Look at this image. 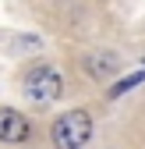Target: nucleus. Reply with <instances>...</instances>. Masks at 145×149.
<instances>
[{
  "instance_id": "f257e3e1",
  "label": "nucleus",
  "mask_w": 145,
  "mask_h": 149,
  "mask_svg": "<svg viewBox=\"0 0 145 149\" xmlns=\"http://www.w3.org/2000/svg\"><path fill=\"white\" fill-rule=\"evenodd\" d=\"M50 135H53L57 149H81L92 139V117H88V110H67V114H60L53 121Z\"/></svg>"
},
{
  "instance_id": "f03ea898",
  "label": "nucleus",
  "mask_w": 145,
  "mask_h": 149,
  "mask_svg": "<svg viewBox=\"0 0 145 149\" xmlns=\"http://www.w3.org/2000/svg\"><path fill=\"white\" fill-rule=\"evenodd\" d=\"M21 89H25V96L32 100V103H53L60 96V89H64V82H60V74L53 71L50 64H39V68H32L25 78H21Z\"/></svg>"
},
{
  "instance_id": "7ed1b4c3",
  "label": "nucleus",
  "mask_w": 145,
  "mask_h": 149,
  "mask_svg": "<svg viewBox=\"0 0 145 149\" xmlns=\"http://www.w3.org/2000/svg\"><path fill=\"white\" fill-rule=\"evenodd\" d=\"M28 139V121L11 107H0V142H25Z\"/></svg>"
},
{
  "instance_id": "20e7f679",
  "label": "nucleus",
  "mask_w": 145,
  "mask_h": 149,
  "mask_svg": "<svg viewBox=\"0 0 145 149\" xmlns=\"http://www.w3.org/2000/svg\"><path fill=\"white\" fill-rule=\"evenodd\" d=\"M120 68V61L113 57V53H96V57H88V71H92V78L106 82V78H113Z\"/></svg>"
},
{
  "instance_id": "39448f33",
  "label": "nucleus",
  "mask_w": 145,
  "mask_h": 149,
  "mask_svg": "<svg viewBox=\"0 0 145 149\" xmlns=\"http://www.w3.org/2000/svg\"><path fill=\"white\" fill-rule=\"evenodd\" d=\"M145 82V71H135V74H128V78H120V82H113L110 85V100H117V96H124L128 89H135V85H142Z\"/></svg>"
}]
</instances>
